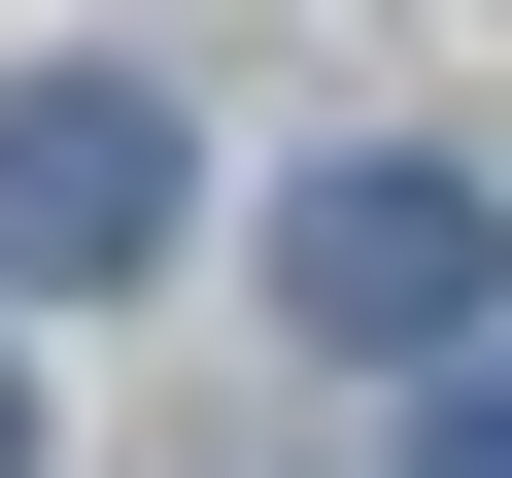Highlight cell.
<instances>
[{"label":"cell","mask_w":512,"mask_h":478,"mask_svg":"<svg viewBox=\"0 0 512 478\" xmlns=\"http://www.w3.org/2000/svg\"><path fill=\"white\" fill-rule=\"evenodd\" d=\"M274 308H308V342H376V376H444V342L512 308V171H444V137L274 171Z\"/></svg>","instance_id":"obj_1"},{"label":"cell","mask_w":512,"mask_h":478,"mask_svg":"<svg viewBox=\"0 0 512 478\" xmlns=\"http://www.w3.org/2000/svg\"><path fill=\"white\" fill-rule=\"evenodd\" d=\"M171 239H205V171H171L137 69H0V308H103V274H171Z\"/></svg>","instance_id":"obj_2"},{"label":"cell","mask_w":512,"mask_h":478,"mask_svg":"<svg viewBox=\"0 0 512 478\" xmlns=\"http://www.w3.org/2000/svg\"><path fill=\"white\" fill-rule=\"evenodd\" d=\"M410 478H512V342H444V410H410Z\"/></svg>","instance_id":"obj_3"},{"label":"cell","mask_w":512,"mask_h":478,"mask_svg":"<svg viewBox=\"0 0 512 478\" xmlns=\"http://www.w3.org/2000/svg\"><path fill=\"white\" fill-rule=\"evenodd\" d=\"M0 478H35V410H0Z\"/></svg>","instance_id":"obj_4"}]
</instances>
